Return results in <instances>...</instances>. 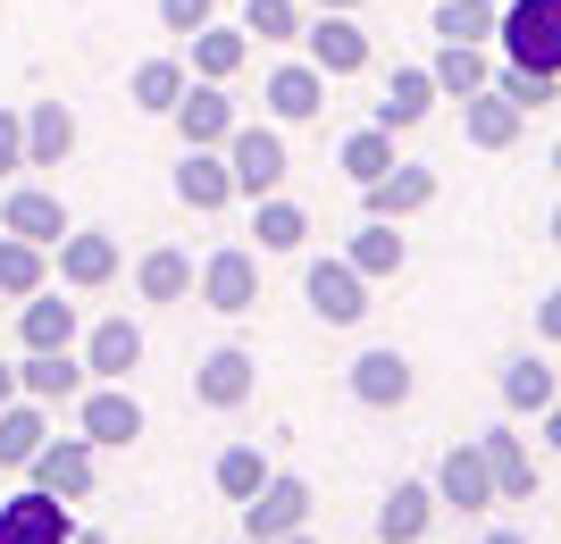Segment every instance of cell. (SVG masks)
<instances>
[{
    "mask_svg": "<svg viewBox=\"0 0 561 544\" xmlns=\"http://www.w3.org/2000/svg\"><path fill=\"white\" fill-rule=\"evenodd\" d=\"M478 452H486L494 502H528V495H537V461L519 452V436H512V427H486V436H478Z\"/></svg>",
    "mask_w": 561,
    "mask_h": 544,
    "instance_id": "2e32d148",
    "label": "cell"
},
{
    "mask_svg": "<svg viewBox=\"0 0 561 544\" xmlns=\"http://www.w3.org/2000/svg\"><path fill=\"white\" fill-rule=\"evenodd\" d=\"M503 59L561 76V0H503Z\"/></svg>",
    "mask_w": 561,
    "mask_h": 544,
    "instance_id": "6da1fadb",
    "label": "cell"
},
{
    "mask_svg": "<svg viewBox=\"0 0 561 544\" xmlns=\"http://www.w3.org/2000/svg\"><path fill=\"white\" fill-rule=\"evenodd\" d=\"M135 293H142V302H185V293H193V261H185V252H168V243H160V252H142V261H135Z\"/></svg>",
    "mask_w": 561,
    "mask_h": 544,
    "instance_id": "d6a6232c",
    "label": "cell"
},
{
    "mask_svg": "<svg viewBox=\"0 0 561 544\" xmlns=\"http://www.w3.org/2000/svg\"><path fill=\"white\" fill-rule=\"evenodd\" d=\"M545 436H553V452H561V403H553V410H545Z\"/></svg>",
    "mask_w": 561,
    "mask_h": 544,
    "instance_id": "bcb514c9",
    "label": "cell"
},
{
    "mask_svg": "<svg viewBox=\"0 0 561 544\" xmlns=\"http://www.w3.org/2000/svg\"><path fill=\"white\" fill-rule=\"evenodd\" d=\"M50 444V403H9L0 410V470H25V461H34V452Z\"/></svg>",
    "mask_w": 561,
    "mask_h": 544,
    "instance_id": "83f0119b",
    "label": "cell"
},
{
    "mask_svg": "<svg viewBox=\"0 0 561 544\" xmlns=\"http://www.w3.org/2000/svg\"><path fill=\"white\" fill-rule=\"evenodd\" d=\"M461 126H469V142H478V151H503V142H519L528 109H519L512 93H494V84H478V93H469V109H461Z\"/></svg>",
    "mask_w": 561,
    "mask_h": 544,
    "instance_id": "44dd1931",
    "label": "cell"
},
{
    "mask_svg": "<svg viewBox=\"0 0 561 544\" xmlns=\"http://www.w3.org/2000/svg\"><path fill=\"white\" fill-rule=\"evenodd\" d=\"M252 385H260V360L243 352V344H218L202 369H193V394L210 410H234V403H252Z\"/></svg>",
    "mask_w": 561,
    "mask_h": 544,
    "instance_id": "7c38bea8",
    "label": "cell"
},
{
    "mask_svg": "<svg viewBox=\"0 0 561 544\" xmlns=\"http://www.w3.org/2000/svg\"><path fill=\"white\" fill-rule=\"evenodd\" d=\"M260 486H268V461H260L252 444H227V452H218V495H227V502H252Z\"/></svg>",
    "mask_w": 561,
    "mask_h": 544,
    "instance_id": "74e56055",
    "label": "cell"
},
{
    "mask_svg": "<svg viewBox=\"0 0 561 544\" xmlns=\"http://www.w3.org/2000/svg\"><path fill=\"white\" fill-rule=\"evenodd\" d=\"M227 176H234L243 201L277 193L285 185V135H277V126H234V135H227Z\"/></svg>",
    "mask_w": 561,
    "mask_h": 544,
    "instance_id": "7a4b0ae2",
    "label": "cell"
},
{
    "mask_svg": "<svg viewBox=\"0 0 561 544\" xmlns=\"http://www.w3.org/2000/svg\"><path fill=\"white\" fill-rule=\"evenodd\" d=\"M427 76H436V93L469 101L478 84H494V68H486V43H445L436 59H427Z\"/></svg>",
    "mask_w": 561,
    "mask_h": 544,
    "instance_id": "f546056e",
    "label": "cell"
},
{
    "mask_svg": "<svg viewBox=\"0 0 561 544\" xmlns=\"http://www.w3.org/2000/svg\"><path fill=\"white\" fill-rule=\"evenodd\" d=\"M302 50H310V68L328 76V84L369 68V34L352 25V9H319V25H302Z\"/></svg>",
    "mask_w": 561,
    "mask_h": 544,
    "instance_id": "5b68a950",
    "label": "cell"
},
{
    "mask_svg": "<svg viewBox=\"0 0 561 544\" xmlns=\"http://www.w3.org/2000/svg\"><path fill=\"white\" fill-rule=\"evenodd\" d=\"M360 277H402V261H411V243L394 235V218H369L360 235H352V252H344Z\"/></svg>",
    "mask_w": 561,
    "mask_h": 544,
    "instance_id": "4dcf8cb0",
    "label": "cell"
},
{
    "mask_svg": "<svg viewBox=\"0 0 561 544\" xmlns=\"http://www.w3.org/2000/svg\"><path fill=\"white\" fill-rule=\"evenodd\" d=\"M168 118H176V135H185V151H227V135L243 126L234 101H227V84H202V76L185 84V101H176Z\"/></svg>",
    "mask_w": 561,
    "mask_h": 544,
    "instance_id": "8992f818",
    "label": "cell"
},
{
    "mask_svg": "<svg viewBox=\"0 0 561 544\" xmlns=\"http://www.w3.org/2000/svg\"><path fill=\"white\" fill-rule=\"evenodd\" d=\"M503 403L512 410H553V369H545V360H503Z\"/></svg>",
    "mask_w": 561,
    "mask_h": 544,
    "instance_id": "8d00e7d4",
    "label": "cell"
},
{
    "mask_svg": "<svg viewBox=\"0 0 561 544\" xmlns=\"http://www.w3.org/2000/svg\"><path fill=\"white\" fill-rule=\"evenodd\" d=\"M185 84H193V68H185V59H142V68L126 76V101H135L142 118H168V109L185 101Z\"/></svg>",
    "mask_w": 561,
    "mask_h": 544,
    "instance_id": "484cf974",
    "label": "cell"
},
{
    "mask_svg": "<svg viewBox=\"0 0 561 544\" xmlns=\"http://www.w3.org/2000/svg\"><path fill=\"white\" fill-rule=\"evenodd\" d=\"M302 293H310V310H319L328 327H360V319H369V277H360L344 252H335V261H310Z\"/></svg>",
    "mask_w": 561,
    "mask_h": 544,
    "instance_id": "3957f363",
    "label": "cell"
},
{
    "mask_svg": "<svg viewBox=\"0 0 561 544\" xmlns=\"http://www.w3.org/2000/svg\"><path fill=\"white\" fill-rule=\"evenodd\" d=\"M234 544H252V536H234Z\"/></svg>",
    "mask_w": 561,
    "mask_h": 544,
    "instance_id": "f5cc1de1",
    "label": "cell"
},
{
    "mask_svg": "<svg viewBox=\"0 0 561 544\" xmlns=\"http://www.w3.org/2000/svg\"><path fill=\"white\" fill-rule=\"evenodd\" d=\"M436 34H445V43H486L494 25H503V0H436Z\"/></svg>",
    "mask_w": 561,
    "mask_h": 544,
    "instance_id": "e575fe53",
    "label": "cell"
},
{
    "mask_svg": "<svg viewBox=\"0 0 561 544\" xmlns=\"http://www.w3.org/2000/svg\"><path fill=\"white\" fill-rule=\"evenodd\" d=\"M243 34H260V43H302V0H243Z\"/></svg>",
    "mask_w": 561,
    "mask_h": 544,
    "instance_id": "f35d334b",
    "label": "cell"
},
{
    "mask_svg": "<svg viewBox=\"0 0 561 544\" xmlns=\"http://www.w3.org/2000/svg\"><path fill=\"white\" fill-rule=\"evenodd\" d=\"M210 18H218V0H160V25H168V34H202Z\"/></svg>",
    "mask_w": 561,
    "mask_h": 544,
    "instance_id": "60d3db41",
    "label": "cell"
},
{
    "mask_svg": "<svg viewBox=\"0 0 561 544\" xmlns=\"http://www.w3.org/2000/svg\"><path fill=\"white\" fill-rule=\"evenodd\" d=\"M0 235H25V243H43V252H59V235H68V210H59V193L18 185L9 201H0Z\"/></svg>",
    "mask_w": 561,
    "mask_h": 544,
    "instance_id": "4fadbf2b",
    "label": "cell"
},
{
    "mask_svg": "<svg viewBox=\"0 0 561 544\" xmlns=\"http://www.w3.org/2000/svg\"><path fill=\"white\" fill-rule=\"evenodd\" d=\"M202 302L210 310H227V319H243V310H260V261L252 252H210V261H202Z\"/></svg>",
    "mask_w": 561,
    "mask_h": 544,
    "instance_id": "ba28073f",
    "label": "cell"
},
{
    "mask_svg": "<svg viewBox=\"0 0 561 544\" xmlns=\"http://www.w3.org/2000/svg\"><path fill=\"white\" fill-rule=\"evenodd\" d=\"M110 277H117V235L68 227V235H59V285H76V293H101Z\"/></svg>",
    "mask_w": 561,
    "mask_h": 544,
    "instance_id": "5bb4252c",
    "label": "cell"
},
{
    "mask_svg": "<svg viewBox=\"0 0 561 544\" xmlns=\"http://www.w3.org/2000/svg\"><path fill=\"white\" fill-rule=\"evenodd\" d=\"M553 176H561V142H553Z\"/></svg>",
    "mask_w": 561,
    "mask_h": 544,
    "instance_id": "f907efd6",
    "label": "cell"
},
{
    "mask_svg": "<svg viewBox=\"0 0 561 544\" xmlns=\"http://www.w3.org/2000/svg\"><path fill=\"white\" fill-rule=\"evenodd\" d=\"M18 344L25 352H68L76 344V302H59V293H25V310H18Z\"/></svg>",
    "mask_w": 561,
    "mask_h": 544,
    "instance_id": "ac0fdd59",
    "label": "cell"
},
{
    "mask_svg": "<svg viewBox=\"0 0 561 544\" xmlns=\"http://www.w3.org/2000/svg\"><path fill=\"white\" fill-rule=\"evenodd\" d=\"M427 520H436V486H394V495L377 502V536L386 544H420Z\"/></svg>",
    "mask_w": 561,
    "mask_h": 544,
    "instance_id": "f1b7e54d",
    "label": "cell"
},
{
    "mask_svg": "<svg viewBox=\"0 0 561 544\" xmlns=\"http://www.w3.org/2000/svg\"><path fill=\"white\" fill-rule=\"evenodd\" d=\"M319 9H360V0H319Z\"/></svg>",
    "mask_w": 561,
    "mask_h": 544,
    "instance_id": "681fc988",
    "label": "cell"
},
{
    "mask_svg": "<svg viewBox=\"0 0 561 544\" xmlns=\"http://www.w3.org/2000/svg\"><path fill=\"white\" fill-rule=\"evenodd\" d=\"M76 151V109L68 101H34L25 109V167H59Z\"/></svg>",
    "mask_w": 561,
    "mask_h": 544,
    "instance_id": "7402d4cb",
    "label": "cell"
},
{
    "mask_svg": "<svg viewBox=\"0 0 561 544\" xmlns=\"http://www.w3.org/2000/svg\"><path fill=\"white\" fill-rule=\"evenodd\" d=\"M176 201H185V210H227L234 201L227 151H185V160H176Z\"/></svg>",
    "mask_w": 561,
    "mask_h": 544,
    "instance_id": "cb8c5ba5",
    "label": "cell"
},
{
    "mask_svg": "<svg viewBox=\"0 0 561 544\" xmlns=\"http://www.w3.org/2000/svg\"><path fill=\"white\" fill-rule=\"evenodd\" d=\"M310 520V486L302 477H285V470H268V486H260L252 502H243V536H285V528H302Z\"/></svg>",
    "mask_w": 561,
    "mask_h": 544,
    "instance_id": "30bf717a",
    "label": "cell"
},
{
    "mask_svg": "<svg viewBox=\"0 0 561 544\" xmlns=\"http://www.w3.org/2000/svg\"><path fill=\"white\" fill-rule=\"evenodd\" d=\"M360 193H369V218H394V227H402L411 210H427V201H436V167H402V160H394L377 185H360Z\"/></svg>",
    "mask_w": 561,
    "mask_h": 544,
    "instance_id": "d6986e66",
    "label": "cell"
},
{
    "mask_svg": "<svg viewBox=\"0 0 561 544\" xmlns=\"http://www.w3.org/2000/svg\"><path fill=\"white\" fill-rule=\"evenodd\" d=\"M436 502H453V511H486L494 502V477H486V452L478 444H453L445 470H436Z\"/></svg>",
    "mask_w": 561,
    "mask_h": 544,
    "instance_id": "ffe728a7",
    "label": "cell"
},
{
    "mask_svg": "<svg viewBox=\"0 0 561 544\" xmlns=\"http://www.w3.org/2000/svg\"><path fill=\"white\" fill-rule=\"evenodd\" d=\"M386 167H394V135H386V126H360V135H344V176H352V185H377Z\"/></svg>",
    "mask_w": 561,
    "mask_h": 544,
    "instance_id": "d590c367",
    "label": "cell"
},
{
    "mask_svg": "<svg viewBox=\"0 0 561 544\" xmlns=\"http://www.w3.org/2000/svg\"><path fill=\"white\" fill-rule=\"evenodd\" d=\"M43 285H50V252L25 243V235H0V293L25 302V293H43Z\"/></svg>",
    "mask_w": 561,
    "mask_h": 544,
    "instance_id": "1f68e13d",
    "label": "cell"
},
{
    "mask_svg": "<svg viewBox=\"0 0 561 544\" xmlns=\"http://www.w3.org/2000/svg\"><path fill=\"white\" fill-rule=\"evenodd\" d=\"M0 544H68V502L25 486V495L0 502Z\"/></svg>",
    "mask_w": 561,
    "mask_h": 544,
    "instance_id": "9c48e42d",
    "label": "cell"
},
{
    "mask_svg": "<svg viewBox=\"0 0 561 544\" xmlns=\"http://www.w3.org/2000/svg\"><path fill=\"white\" fill-rule=\"evenodd\" d=\"M142 369V327L135 319H101L93 335H84V378L93 385H126Z\"/></svg>",
    "mask_w": 561,
    "mask_h": 544,
    "instance_id": "8fae6325",
    "label": "cell"
},
{
    "mask_svg": "<svg viewBox=\"0 0 561 544\" xmlns=\"http://www.w3.org/2000/svg\"><path fill=\"white\" fill-rule=\"evenodd\" d=\"M84 360H68V352H25L18 360V394L25 403H76V394H84Z\"/></svg>",
    "mask_w": 561,
    "mask_h": 544,
    "instance_id": "e0dca14e",
    "label": "cell"
},
{
    "mask_svg": "<svg viewBox=\"0 0 561 544\" xmlns=\"http://www.w3.org/2000/svg\"><path fill=\"white\" fill-rule=\"evenodd\" d=\"M25 167V109H0V176Z\"/></svg>",
    "mask_w": 561,
    "mask_h": 544,
    "instance_id": "b9f144b4",
    "label": "cell"
},
{
    "mask_svg": "<svg viewBox=\"0 0 561 544\" xmlns=\"http://www.w3.org/2000/svg\"><path fill=\"white\" fill-rule=\"evenodd\" d=\"M193 43V76H202V84H227L234 68H243V59H252V34H243V25H202V34H185Z\"/></svg>",
    "mask_w": 561,
    "mask_h": 544,
    "instance_id": "d4e9b609",
    "label": "cell"
},
{
    "mask_svg": "<svg viewBox=\"0 0 561 544\" xmlns=\"http://www.w3.org/2000/svg\"><path fill=\"white\" fill-rule=\"evenodd\" d=\"M260 544H310V536H302V528H285V536H260Z\"/></svg>",
    "mask_w": 561,
    "mask_h": 544,
    "instance_id": "7dc6e473",
    "label": "cell"
},
{
    "mask_svg": "<svg viewBox=\"0 0 561 544\" xmlns=\"http://www.w3.org/2000/svg\"><path fill=\"white\" fill-rule=\"evenodd\" d=\"M427 109H436V76H427V68H394L386 101H377V126H386V135H411Z\"/></svg>",
    "mask_w": 561,
    "mask_h": 544,
    "instance_id": "4316f807",
    "label": "cell"
},
{
    "mask_svg": "<svg viewBox=\"0 0 561 544\" xmlns=\"http://www.w3.org/2000/svg\"><path fill=\"white\" fill-rule=\"evenodd\" d=\"M553 243H561V210H553Z\"/></svg>",
    "mask_w": 561,
    "mask_h": 544,
    "instance_id": "816d5d0a",
    "label": "cell"
},
{
    "mask_svg": "<svg viewBox=\"0 0 561 544\" xmlns=\"http://www.w3.org/2000/svg\"><path fill=\"white\" fill-rule=\"evenodd\" d=\"M68 544H110V536H93V528H68Z\"/></svg>",
    "mask_w": 561,
    "mask_h": 544,
    "instance_id": "c3c4849f",
    "label": "cell"
},
{
    "mask_svg": "<svg viewBox=\"0 0 561 544\" xmlns=\"http://www.w3.org/2000/svg\"><path fill=\"white\" fill-rule=\"evenodd\" d=\"M494 93H512L519 109H545V101H561V76H545V68H519V59H503Z\"/></svg>",
    "mask_w": 561,
    "mask_h": 544,
    "instance_id": "ab89813d",
    "label": "cell"
},
{
    "mask_svg": "<svg viewBox=\"0 0 561 544\" xmlns=\"http://www.w3.org/2000/svg\"><path fill=\"white\" fill-rule=\"evenodd\" d=\"M252 235H260V252H302L310 218L294 210L285 193H260V201H252Z\"/></svg>",
    "mask_w": 561,
    "mask_h": 544,
    "instance_id": "836d02e7",
    "label": "cell"
},
{
    "mask_svg": "<svg viewBox=\"0 0 561 544\" xmlns=\"http://www.w3.org/2000/svg\"><path fill=\"white\" fill-rule=\"evenodd\" d=\"M76 436H84V444H135L142 436V403L135 394H126V385H84V394H76Z\"/></svg>",
    "mask_w": 561,
    "mask_h": 544,
    "instance_id": "277c9868",
    "label": "cell"
},
{
    "mask_svg": "<svg viewBox=\"0 0 561 544\" xmlns=\"http://www.w3.org/2000/svg\"><path fill=\"white\" fill-rule=\"evenodd\" d=\"M478 544H528V536H519V528H486Z\"/></svg>",
    "mask_w": 561,
    "mask_h": 544,
    "instance_id": "f6af8a7d",
    "label": "cell"
},
{
    "mask_svg": "<svg viewBox=\"0 0 561 544\" xmlns=\"http://www.w3.org/2000/svg\"><path fill=\"white\" fill-rule=\"evenodd\" d=\"M268 118H285V126H302V118H319V109H328V76L310 68V59H285L277 76H268Z\"/></svg>",
    "mask_w": 561,
    "mask_h": 544,
    "instance_id": "9a60e30c",
    "label": "cell"
},
{
    "mask_svg": "<svg viewBox=\"0 0 561 544\" xmlns=\"http://www.w3.org/2000/svg\"><path fill=\"white\" fill-rule=\"evenodd\" d=\"M352 394H360L369 410H402L411 403V360L402 352H360L352 360Z\"/></svg>",
    "mask_w": 561,
    "mask_h": 544,
    "instance_id": "603a6c76",
    "label": "cell"
},
{
    "mask_svg": "<svg viewBox=\"0 0 561 544\" xmlns=\"http://www.w3.org/2000/svg\"><path fill=\"white\" fill-rule=\"evenodd\" d=\"M18 403V369H9V360H0V410Z\"/></svg>",
    "mask_w": 561,
    "mask_h": 544,
    "instance_id": "ee69618b",
    "label": "cell"
},
{
    "mask_svg": "<svg viewBox=\"0 0 561 544\" xmlns=\"http://www.w3.org/2000/svg\"><path fill=\"white\" fill-rule=\"evenodd\" d=\"M25 470H34V486H43V495L84 502V495H93V477H101V461H93V444H84V436H50Z\"/></svg>",
    "mask_w": 561,
    "mask_h": 544,
    "instance_id": "52a82bcc",
    "label": "cell"
},
{
    "mask_svg": "<svg viewBox=\"0 0 561 544\" xmlns=\"http://www.w3.org/2000/svg\"><path fill=\"white\" fill-rule=\"evenodd\" d=\"M537 327H545V335H553V344H561V285H553V293H545V302H537Z\"/></svg>",
    "mask_w": 561,
    "mask_h": 544,
    "instance_id": "7bdbcfd3",
    "label": "cell"
}]
</instances>
